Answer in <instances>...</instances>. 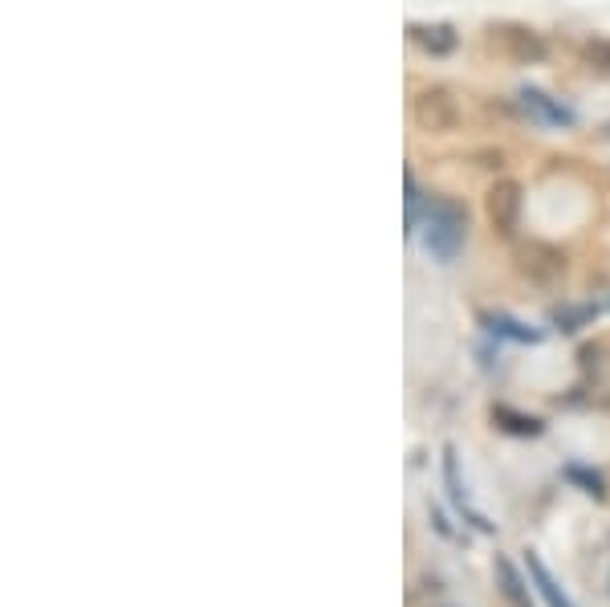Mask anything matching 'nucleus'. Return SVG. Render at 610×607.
<instances>
[{
    "label": "nucleus",
    "mask_w": 610,
    "mask_h": 607,
    "mask_svg": "<svg viewBox=\"0 0 610 607\" xmlns=\"http://www.w3.org/2000/svg\"><path fill=\"white\" fill-rule=\"evenodd\" d=\"M521 102H525V111H534L537 119H546V123H558V127L573 123V114L566 111V106H558V102H549L541 90H521Z\"/></svg>",
    "instance_id": "9d476101"
},
{
    "label": "nucleus",
    "mask_w": 610,
    "mask_h": 607,
    "mask_svg": "<svg viewBox=\"0 0 610 607\" xmlns=\"http://www.w3.org/2000/svg\"><path fill=\"white\" fill-rule=\"evenodd\" d=\"M412 41L427 53H452L456 50V29L452 25H412Z\"/></svg>",
    "instance_id": "6e6552de"
},
{
    "label": "nucleus",
    "mask_w": 610,
    "mask_h": 607,
    "mask_svg": "<svg viewBox=\"0 0 610 607\" xmlns=\"http://www.w3.org/2000/svg\"><path fill=\"white\" fill-rule=\"evenodd\" d=\"M485 322H488V330H497V335H505V339H517V342L537 339L534 330H521V322H513V318H505V315H488Z\"/></svg>",
    "instance_id": "f8f14e48"
},
{
    "label": "nucleus",
    "mask_w": 610,
    "mask_h": 607,
    "mask_svg": "<svg viewBox=\"0 0 610 607\" xmlns=\"http://www.w3.org/2000/svg\"><path fill=\"white\" fill-rule=\"evenodd\" d=\"M488 38H493V45H497L505 58H513V62L521 65H534V62H546V38L541 33H534L529 25H493L488 29Z\"/></svg>",
    "instance_id": "20e7f679"
},
{
    "label": "nucleus",
    "mask_w": 610,
    "mask_h": 607,
    "mask_svg": "<svg viewBox=\"0 0 610 607\" xmlns=\"http://www.w3.org/2000/svg\"><path fill=\"white\" fill-rule=\"evenodd\" d=\"M566 477L570 481H578V485H586V494H595V497H602L607 494V490H602V477H598V473H586V469H566Z\"/></svg>",
    "instance_id": "dca6fc26"
},
{
    "label": "nucleus",
    "mask_w": 610,
    "mask_h": 607,
    "mask_svg": "<svg viewBox=\"0 0 610 607\" xmlns=\"http://www.w3.org/2000/svg\"><path fill=\"white\" fill-rule=\"evenodd\" d=\"M403 184H407V233H415V228H420V204H424V192H420L412 172H407Z\"/></svg>",
    "instance_id": "ddd939ff"
},
{
    "label": "nucleus",
    "mask_w": 610,
    "mask_h": 607,
    "mask_svg": "<svg viewBox=\"0 0 610 607\" xmlns=\"http://www.w3.org/2000/svg\"><path fill=\"white\" fill-rule=\"evenodd\" d=\"M525 563H529V579L537 583V595H541V599H546L549 607H573V604H570V595H566V591L558 587V583H554V575H549L546 563H541V558H537L534 551L525 555Z\"/></svg>",
    "instance_id": "0eeeda50"
},
{
    "label": "nucleus",
    "mask_w": 610,
    "mask_h": 607,
    "mask_svg": "<svg viewBox=\"0 0 610 607\" xmlns=\"http://www.w3.org/2000/svg\"><path fill=\"white\" fill-rule=\"evenodd\" d=\"M521 208H525V192L517 179H497V184L488 188L485 213H488V225L497 228L500 237H513V233H517Z\"/></svg>",
    "instance_id": "7ed1b4c3"
},
{
    "label": "nucleus",
    "mask_w": 610,
    "mask_h": 607,
    "mask_svg": "<svg viewBox=\"0 0 610 607\" xmlns=\"http://www.w3.org/2000/svg\"><path fill=\"white\" fill-rule=\"evenodd\" d=\"M493 420H497L505 432H513V436H537V432H541V420L521 416V412H513V408H497Z\"/></svg>",
    "instance_id": "9b49d317"
},
{
    "label": "nucleus",
    "mask_w": 610,
    "mask_h": 607,
    "mask_svg": "<svg viewBox=\"0 0 610 607\" xmlns=\"http://www.w3.org/2000/svg\"><path fill=\"white\" fill-rule=\"evenodd\" d=\"M444 481H448V494H452V502H456V510H461V514H468V522H473L476 531H493V526H488L485 518H480V514H473V510H468V497H464V485H461V473H456V453H444Z\"/></svg>",
    "instance_id": "1a4fd4ad"
},
{
    "label": "nucleus",
    "mask_w": 610,
    "mask_h": 607,
    "mask_svg": "<svg viewBox=\"0 0 610 607\" xmlns=\"http://www.w3.org/2000/svg\"><path fill=\"white\" fill-rule=\"evenodd\" d=\"M582 58L595 65V70H607V74H610V41H586Z\"/></svg>",
    "instance_id": "4468645a"
},
{
    "label": "nucleus",
    "mask_w": 610,
    "mask_h": 607,
    "mask_svg": "<svg viewBox=\"0 0 610 607\" xmlns=\"http://www.w3.org/2000/svg\"><path fill=\"white\" fill-rule=\"evenodd\" d=\"M412 114H415V127L427 131V135H448V131H456L464 123V106L448 86L420 90Z\"/></svg>",
    "instance_id": "f03ea898"
},
{
    "label": "nucleus",
    "mask_w": 610,
    "mask_h": 607,
    "mask_svg": "<svg viewBox=\"0 0 610 607\" xmlns=\"http://www.w3.org/2000/svg\"><path fill=\"white\" fill-rule=\"evenodd\" d=\"M590 315H595L590 306H573V310H558V315H554V322H558L561 330H578Z\"/></svg>",
    "instance_id": "2eb2a0df"
},
{
    "label": "nucleus",
    "mask_w": 610,
    "mask_h": 607,
    "mask_svg": "<svg viewBox=\"0 0 610 607\" xmlns=\"http://www.w3.org/2000/svg\"><path fill=\"white\" fill-rule=\"evenodd\" d=\"M464 237H468V213L456 200H432L424 216V240L440 261H456Z\"/></svg>",
    "instance_id": "f257e3e1"
},
{
    "label": "nucleus",
    "mask_w": 610,
    "mask_h": 607,
    "mask_svg": "<svg viewBox=\"0 0 610 607\" xmlns=\"http://www.w3.org/2000/svg\"><path fill=\"white\" fill-rule=\"evenodd\" d=\"M497 587L509 607H534V595H529V587H525V579L517 575L509 558H497Z\"/></svg>",
    "instance_id": "423d86ee"
},
{
    "label": "nucleus",
    "mask_w": 610,
    "mask_h": 607,
    "mask_svg": "<svg viewBox=\"0 0 610 607\" xmlns=\"http://www.w3.org/2000/svg\"><path fill=\"white\" fill-rule=\"evenodd\" d=\"M517 266H521L525 278L554 281V278H561V274H566V257H561L558 249L541 245V240H534V245H521V249H517Z\"/></svg>",
    "instance_id": "39448f33"
}]
</instances>
